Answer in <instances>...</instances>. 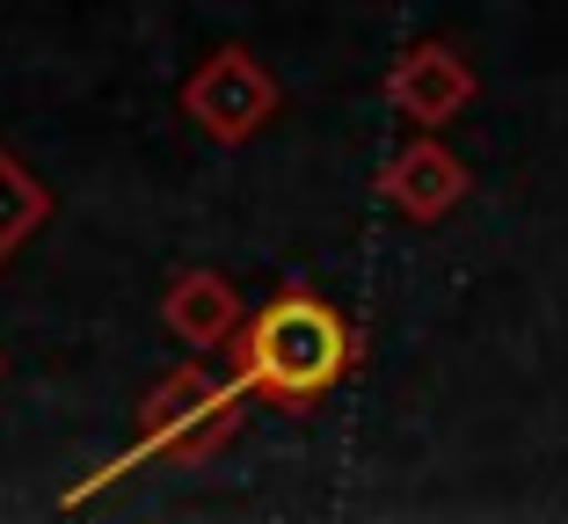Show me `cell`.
Returning a JSON list of instances; mask_svg holds the SVG:
<instances>
[{"label": "cell", "mask_w": 568, "mask_h": 524, "mask_svg": "<svg viewBox=\"0 0 568 524\" xmlns=\"http://www.w3.org/2000/svg\"><path fill=\"white\" fill-rule=\"evenodd\" d=\"M351 372V321L314 291H277L255 306L234 350V387L270 393V401H314Z\"/></svg>", "instance_id": "cell-1"}, {"label": "cell", "mask_w": 568, "mask_h": 524, "mask_svg": "<svg viewBox=\"0 0 568 524\" xmlns=\"http://www.w3.org/2000/svg\"><path fill=\"white\" fill-rule=\"evenodd\" d=\"M277 81H270V66L255 59V51L226 44L212 51L197 73L183 81V117L197 124L204 138H219V146H241V138H255L270 117H277Z\"/></svg>", "instance_id": "cell-2"}, {"label": "cell", "mask_w": 568, "mask_h": 524, "mask_svg": "<svg viewBox=\"0 0 568 524\" xmlns=\"http://www.w3.org/2000/svg\"><path fill=\"white\" fill-rule=\"evenodd\" d=\"M386 102H394L408 124L437 132V124H452V117H459V110L474 102V66H467V59H459L452 44L423 37V44L402 51V66L386 73Z\"/></svg>", "instance_id": "cell-3"}, {"label": "cell", "mask_w": 568, "mask_h": 524, "mask_svg": "<svg viewBox=\"0 0 568 524\" xmlns=\"http://www.w3.org/2000/svg\"><path fill=\"white\" fill-rule=\"evenodd\" d=\"M379 189H386V204H394L402 219L430 226V219H445L452 204L467 197V161H459L452 146H437V138L423 132V138H408V146L394 153V161H386Z\"/></svg>", "instance_id": "cell-4"}, {"label": "cell", "mask_w": 568, "mask_h": 524, "mask_svg": "<svg viewBox=\"0 0 568 524\" xmlns=\"http://www.w3.org/2000/svg\"><path fill=\"white\" fill-rule=\"evenodd\" d=\"M212 415H234V393L219 387L204 364H183V372H168L161 387L146 393L132 452H161V444H183V452H190V430L212 423Z\"/></svg>", "instance_id": "cell-5"}, {"label": "cell", "mask_w": 568, "mask_h": 524, "mask_svg": "<svg viewBox=\"0 0 568 524\" xmlns=\"http://www.w3.org/2000/svg\"><path fill=\"white\" fill-rule=\"evenodd\" d=\"M161 321H168V336H183L190 350H212V342L241 336V299H234V285H226L219 270H190V277L168 285Z\"/></svg>", "instance_id": "cell-6"}, {"label": "cell", "mask_w": 568, "mask_h": 524, "mask_svg": "<svg viewBox=\"0 0 568 524\" xmlns=\"http://www.w3.org/2000/svg\"><path fill=\"white\" fill-rule=\"evenodd\" d=\"M44 219H51V189L22 168L16 153H0V263H8Z\"/></svg>", "instance_id": "cell-7"}]
</instances>
